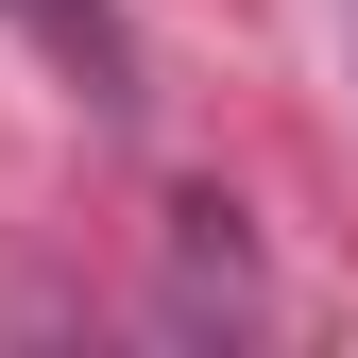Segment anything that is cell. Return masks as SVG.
I'll list each match as a JSON object with an SVG mask.
<instances>
[{"mask_svg":"<svg viewBox=\"0 0 358 358\" xmlns=\"http://www.w3.org/2000/svg\"><path fill=\"white\" fill-rule=\"evenodd\" d=\"M17 17H34V34H52V52L85 69V103H103V120L137 103V52H120V17H103V0H17Z\"/></svg>","mask_w":358,"mask_h":358,"instance_id":"obj_1","label":"cell"}]
</instances>
